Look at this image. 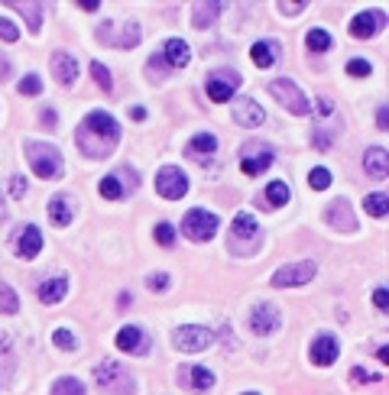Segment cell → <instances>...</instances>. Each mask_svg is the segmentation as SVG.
<instances>
[{"instance_id": "obj_1", "label": "cell", "mask_w": 389, "mask_h": 395, "mask_svg": "<svg viewBox=\"0 0 389 395\" xmlns=\"http://www.w3.org/2000/svg\"><path fill=\"white\" fill-rule=\"evenodd\" d=\"M78 139V146H82L84 156H91V159H104L114 152V146L120 143V127H117V120L104 110H95V114H88L82 120V127L75 133Z\"/></svg>"}, {"instance_id": "obj_2", "label": "cell", "mask_w": 389, "mask_h": 395, "mask_svg": "<svg viewBox=\"0 0 389 395\" xmlns=\"http://www.w3.org/2000/svg\"><path fill=\"white\" fill-rule=\"evenodd\" d=\"M95 383L104 389L107 395H133L137 392V383L126 376V369L117 360H104V363L95 366Z\"/></svg>"}, {"instance_id": "obj_3", "label": "cell", "mask_w": 389, "mask_h": 395, "mask_svg": "<svg viewBox=\"0 0 389 395\" xmlns=\"http://www.w3.org/2000/svg\"><path fill=\"white\" fill-rule=\"evenodd\" d=\"M26 159L39 179H55L62 172V152L49 143H26Z\"/></svg>"}, {"instance_id": "obj_4", "label": "cell", "mask_w": 389, "mask_h": 395, "mask_svg": "<svg viewBox=\"0 0 389 395\" xmlns=\"http://www.w3.org/2000/svg\"><path fill=\"white\" fill-rule=\"evenodd\" d=\"M182 230H185V236H189V240H195V243H205V240H211V236L221 230V217H218V214H211V211H205V207H195V211L185 214Z\"/></svg>"}, {"instance_id": "obj_5", "label": "cell", "mask_w": 389, "mask_h": 395, "mask_svg": "<svg viewBox=\"0 0 389 395\" xmlns=\"http://www.w3.org/2000/svg\"><path fill=\"white\" fill-rule=\"evenodd\" d=\"M269 91H273V97L285 107V110H289V114H298V117H305L308 110H312L305 91L295 85V81H289V78H276L273 85H269Z\"/></svg>"}, {"instance_id": "obj_6", "label": "cell", "mask_w": 389, "mask_h": 395, "mask_svg": "<svg viewBox=\"0 0 389 395\" xmlns=\"http://www.w3.org/2000/svg\"><path fill=\"white\" fill-rule=\"evenodd\" d=\"M318 272V266L312 263V259H302V263H289V266L276 269L273 272V282L276 289H295V285H305V282H312Z\"/></svg>"}, {"instance_id": "obj_7", "label": "cell", "mask_w": 389, "mask_h": 395, "mask_svg": "<svg viewBox=\"0 0 389 395\" xmlns=\"http://www.w3.org/2000/svg\"><path fill=\"white\" fill-rule=\"evenodd\" d=\"M211 341H214V334L208 327H201V324H182L179 331L172 334L175 350H182V353H198L205 347H211Z\"/></svg>"}, {"instance_id": "obj_8", "label": "cell", "mask_w": 389, "mask_h": 395, "mask_svg": "<svg viewBox=\"0 0 389 395\" xmlns=\"http://www.w3.org/2000/svg\"><path fill=\"white\" fill-rule=\"evenodd\" d=\"M156 192L162 194V198H169V201L185 198V192H189V179H185V172H182L179 165H162L159 175H156Z\"/></svg>"}, {"instance_id": "obj_9", "label": "cell", "mask_w": 389, "mask_h": 395, "mask_svg": "<svg viewBox=\"0 0 389 395\" xmlns=\"http://www.w3.org/2000/svg\"><path fill=\"white\" fill-rule=\"evenodd\" d=\"M237 88H240V75L227 68V72H218L214 78H208L205 91H208L211 101H218V104H221V101H231V94L237 91Z\"/></svg>"}, {"instance_id": "obj_10", "label": "cell", "mask_w": 389, "mask_h": 395, "mask_svg": "<svg viewBox=\"0 0 389 395\" xmlns=\"http://www.w3.org/2000/svg\"><path fill=\"white\" fill-rule=\"evenodd\" d=\"M328 224L334 227V230H341V234H350V230H357V217H354V211H350L348 201H331V207H328Z\"/></svg>"}, {"instance_id": "obj_11", "label": "cell", "mask_w": 389, "mask_h": 395, "mask_svg": "<svg viewBox=\"0 0 389 395\" xmlns=\"http://www.w3.org/2000/svg\"><path fill=\"white\" fill-rule=\"evenodd\" d=\"M250 327L253 334H273L276 327H279V311H276V305H256V308L250 311Z\"/></svg>"}, {"instance_id": "obj_12", "label": "cell", "mask_w": 389, "mask_h": 395, "mask_svg": "<svg viewBox=\"0 0 389 395\" xmlns=\"http://www.w3.org/2000/svg\"><path fill=\"white\" fill-rule=\"evenodd\" d=\"M234 120H237L240 127H263L266 110L256 104V101L243 97V101H237V104H234Z\"/></svg>"}, {"instance_id": "obj_13", "label": "cell", "mask_w": 389, "mask_h": 395, "mask_svg": "<svg viewBox=\"0 0 389 395\" xmlns=\"http://www.w3.org/2000/svg\"><path fill=\"white\" fill-rule=\"evenodd\" d=\"M312 363L315 366H331L337 360V341H334V334H321L315 343H312Z\"/></svg>"}, {"instance_id": "obj_14", "label": "cell", "mask_w": 389, "mask_h": 395, "mask_svg": "<svg viewBox=\"0 0 389 395\" xmlns=\"http://www.w3.org/2000/svg\"><path fill=\"white\" fill-rule=\"evenodd\" d=\"M379 26H383V13H360L354 20L348 23L350 36H357V39H370V36H377Z\"/></svg>"}, {"instance_id": "obj_15", "label": "cell", "mask_w": 389, "mask_h": 395, "mask_svg": "<svg viewBox=\"0 0 389 395\" xmlns=\"http://www.w3.org/2000/svg\"><path fill=\"white\" fill-rule=\"evenodd\" d=\"M114 341H117V347L126 350V353H140V350H146L149 347V337L140 331V327H120Z\"/></svg>"}, {"instance_id": "obj_16", "label": "cell", "mask_w": 389, "mask_h": 395, "mask_svg": "<svg viewBox=\"0 0 389 395\" xmlns=\"http://www.w3.org/2000/svg\"><path fill=\"white\" fill-rule=\"evenodd\" d=\"M53 75L59 85H75V78H78V65L68 52H55L53 55Z\"/></svg>"}, {"instance_id": "obj_17", "label": "cell", "mask_w": 389, "mask_h": 395, "mask_svg": "<svg viewBox=\"0 0 389 395\" xmlns=\"http://www.w3.org/2000/svg\"><path fill=\"white\" fill-rule=\"evenodd\" d=\"M162 59H166L172 68H185V65L191 62V49L185 39H169L166 45H162Z\"/></svg>"}, {"instance_id": "obj_18", "label": "cell", "mask_w": 389, "mask_h": 395, "mask_svg": "<svg viewBox=\"0 0 389 395\" xmlns=\"http://www.w3.org/2000/svg\"><path fill=\"white\" fill-rule=\"evenodd\" d=\"M65 292H68V282L62 276H53V278H46V282H39L36 295H39L42 305H55V301L65 298Z\"/></svg>"}, {"instance_id": "obj_19", "label": "cell", "mask_w": 389, "mask_h": 395, "mask_svg": "<svg viewBox=\"0 0 389 395\" xmlns=\"http://www.w3.org/2000/svg\"><path fill=\"white\" fill-rule=\"evenodd\" d=\"M221 13H224V3H218V0H205V3H195V10H191V23H195L198 30H208V26L218 20Z\"/></svg>"}, {"instance_id": "obj_20", "label": "cell", "mask_w": 389, "mask_h": 395, "mask_svg": "<svg viewBox=\"0 0 389 395\" xmlns=\"http://www.w3.org/2000/svg\"><path fill=\"white\" fill-rule=\"evenodd\" d=\"M42 250V234H39V227H23V234H20V240H17V256H23V259H32L36 253Z\"/></svg>"}, {"instance_id": "obj_21", "label": "cell", "mask_w": 389, "mask_h": 395, "mask_svg": "<svg viewBox=\"0 0 389 395\" xmlns=\"http://www.w3.org/2000/svg\"><path fill=\"white\" fill-rule=\"evenodd\" d=\"M363 169H367L370 179H386V172H389L386 150H383V146H373V150L363 152Z\"/></svg>"}, {"instance_id": "obj_22", "label": "cell", "mask_w": 389, "mask_h": 395, "mask_svg": "<svg viewBox=\"0 0 389 395\" xmlns=\"http://www.w3.org/2000/svg\"><path fill=\"white\" fill-rule=\"evenodd\" d=\"M72 198H65V194H55L53 201H49V221L55 227H68L72 224Z\"/></svg>"}, {"instance_id": "obj_23", "label": "cell", "mask_w": 389, "mask_h": 395, "mask_svg": "<svg viewBox=\"0 0 389 395\" xmlns=\"http://www.w3.org/2000/svg\"><path fill=\"white\" fill-rule=\"evenodd\" d=\"M214 152H218V136H211V133H198V136L189 143L191 159H211Z\"/></svg>"}, {"instance_id": "obj_24", "label": "cell", "mask_w": 389, "mask_h": 395, "mask_svg": "<svg viewBox=\"0 0 389 395\" xmlns=\"http://www.w3.org/2000/svg\"><path fill=\"white\" fill-rule=\"evenodd\" d=\"M269 162H273V150H269V146H260L256 156H243L240 169H243V175H260V172H266Z\"/></svg>"}, {"instance_id": "obj_25", "label": "cell", "mask_w": 389, "mask_h": 395, "mask_svg": "<svg viewBox=\"0 0 389 395\" xmlns=\"http://www.w3.org/2000/svg\"><path fill=\"white\" fill-rule=\"evenodd\" d=\"M7 7H13L17 13H23V17H26V26H30V32H39V26H42V7H39V3L13 0V3H7Z\"/></svg>"}, {"instance_id": "obj_26", "label": "cell", "mask_w": 389, "mask_h": 395, "mask_svg": "<svg viewBox=\"0 0 389 395\" xmlns=\"http://www.w3.org/2000/svg\"><path fill=\"white\" fill-rule=\"evenodd\" d=\"M182 376L189 379V389H195V392H208L211 385H214V373L205 369V366H191V369H185Z\"/></svg>"}, {"instance_id": "obj_27", "label": "cell", "mask_w": 389, "mask_h": 395, "mask_svg": "<svg viewBox=\"0 0 389 395\" xmlns=\"http://www.w3.org/2000/svg\"><path fill=\"white\" fill-rule=\"evenodd\" d=\"M256 234H260V227H256V217L247 211H240L237 217H234V240H256Z\"/></svg>"}, {"instance_id": "obj_28", "label": "cell", "mask_w": 389, "mask_h": 395, "mask_svg": "<svg viewBox=\"0 0 389 395\" xmlns=\"http://www.w3.org/2000/svg\"><path fill=\"white\" fill-rule=\"evenodd\" d=\"M250 59H253V65H256V68H273V62H276V45H273V43H253Z\"/></svg>"}, {"instance_id": "obj_29", "label": "cell", "mask_w": 389, "mask_h": 395, "mask_svg": "<svg viewBox=\"0 0 389 395\" xmlns=\"http://www.w3.org/2000/svg\"><path fill=\"white\" fill-rule=\"evenodd\" d=\"M126 194L124 182L117 179V175H107V179H101V198H107V201H120Z\"/></svg>"}, {"instance_id": "obj_30", "label": "cell", "mask_w": 389, "mask_h": 395, "mask_svg": "<svg viewBox=\"0 0 389 395\" xmlns=\"http://www.w3.org/2000/svg\"><path fill=\"white\" fill-rule=\"evenodd\" d=\"M266 207H283V204H289V185L285 182H269V188H266Z\"/></svg>"}, {"instance_id": "obj_31", "label": "cell", "mask_w": 389, "mask_h": 395, "mask_svg": "<svg viewBox=\"0 0 389 395\" xmlns=\"http://www.w3.org/2000/svg\"><path fill=\"white\" fill-rule=\"evenodd\" d=\"M140 36H143V32H140V23L137 20H126L124 32H120V39H117V45H120V49H133V45L140 43Z\"/></svg>"}, {"instance_id": "obj_32", "label": "cell", "mask_w": 389, "mask_h": 395, "mask_svg": "<svg viewBox=\"0 0 389 395\" xmlns=\"http://www.w3.org/2000/svg\"><path fill=\"white\" fill-rule=\"evenodd\" d=\"M305 43H308L312 52H328V49H331V32L328 30H312L305 36Z\"/></svg>"}, {"instance_id": "obj_33", "label": "cell", "mask_w": 389, "mask_h": 395, "mask_svg": "<svg viewBox=\"0 0 389 395\" xmlns=\"http://www.w3.org/2000/svg\"><path fill=\"white\" fill-rule=\"evenodd\" d=\"M17 308H20L17 292H13L7 282H0V311H3V314H17Z\"/></svg>"}, {"instance_id": "obj_34", "label": "cell", "mask_w": 389, "mask_h": 395, "mask_svg": "<svg viewBox=\"0 0 389 395\" xmlns=\"http://www.w3.org/2000/svg\"><path fill=\"white\" fill-rule=\"evenodd\" d=\"M363 207H367L370 217H386V192H379V194H367V201H363Z\"/></svg>"}, {"instance_id": "obj_35", "label": "cell", "mask_w": 389, "mask_h": 395, "mask_svg": "<svg viewBox=\"0 0 389 395\" xmlns=\"http://www.w3.org/2000/svg\"><path fill=\"white\" fill-rule=\"evenodd\" d=\"M53 395H84V385L75 379V376H65L53 385Z\"/></svg>"}, {"instance_id": "obj_36", "label": "cell", "mask_w": 389, "mask_h": 395, "mask_svg": "<svg viewBox=\"0 0 389 395\" xmlns=\"http://www.w3.org/2000/svg\"><path fill=\"white\" fill-rule=\"evenodd\" d=\"M308 185H312L315 192H325L328 185H331V172L321 169V165H318V169H312V172H308Z\"/></svg>"}, {"instance_id": "obj_37", "label": "cell", "mask_w": 389, "mask_h": 395, "mask_svg": "<svg viewBox=\"0 0 389 395\" xmlns=\"http://www.w3.org/2000/svg\"><path fill=\"white\" fill-rule=\"evenodd\" d=\"M153 236H156V243H159V246H172V243H175V227L162 221V224H156Z\"/></svg>"}, {"instance_id": "obj_38", "label": "cell", "mask_w": 389, "mask_h": 395, "mask_svg": "<svg viewBox=\"0 0 389 395\" xmlns=\"http://www.w3.org/2000/svg\"><path fill=\"white\" fill-rule=\"evenodd\" d=\"M91 75H95V81L104 88V91H114V78H111V72H107L101 62H91Z\"/></svg>"}, {"instance_id": "obj_39", "label": "cell", "mask_w": 389, "mask_h": 395, "mask_svg": "<svg viewBox=\"0 0 389 395\" xmlns=\"http://www.w3.org/2000/svg\"><path fill=\"white\" fill-rule=\"evenodd\" d=\"M0 39H3V43H17V39H20L17 23H10L7 17H0Z\"/></svg>"}, {"instance_id": "obj_40", "label": "cell", "mask_w": 389, "mask_h": 395, "mask_svg": "<svg viewBox=\"0 0 389 395\" xmlns=\"http://www.w3.org/2000/svg\"><path fill=\"white\" fill-rule=\"evenodd\" d=\"M53 343L59 347V350H75V347H78L75 337H72V331H65V327H59V331L53 334Z\"/></svg>"}, {"instance_id": "obj_41", "label": "cell", "mask_w": 389, "mask_h": 395, "mask_svg": "<svg viewBox=\"0 0 389 395\" xmlns=\"http://www.w3.org/2000/svg\"><path fill=\"white\" fill-rule=\"evenodd\" d=\"M146 285H149V292H166L169 285H172V278H169L166 272H153V276L146 278Z\"/></svg>"}, {"instance_id": "obj_42", "label": "cell", "mask_w": 389, "mask_h": 395, "mask_svg": "<svg viewBox=\"0 0 389 395\" xmlns=\"http://www.w3.org/2000/svg\"><path fill=\"white\" fill-rule=\"evenodd\" d=\"M373 68H370V62H363V59H350L348 62V75H354V78H367Z\"/></svg>"}, {"instance_id": "obj_43", "label": "cell", "mask_w": 389, "mask_h": 395, "mask_svg": "<svg viewBox=\"0 0 389 395\" xmlns=\"http://www.w3.org/2000/svg\"><path fill=\"white\" fill-rule=\"evenodd\" d=\"M39 91H42V81L36 75H26L20 81V94H39Z\"/></svg>"}, {"instance_id": "obj_44", "label": "cell", "mask_w": 389, "mask_h": 395, "mask_svg": "<svg viewBox=\"0 0 389 395\" xmlns=\"http://www.w3.org/2000/svg\"><path fill=\"white\" fill-rule=\"evenodd\" d=\"M10 194L13 198H23V194H26V179H23V175H13L10 179Z\"/></svg>"}, {"instance_id": "obj_45", "label": "cell", "mask_w": 389, "mask_h": 395, "mask_svg": "<svg viewBox=\"0 0 389 395\" xmlns=\"http://www.w3.org/2000/svg\"><path fill=\"white\" fill-rule=\"evenodd\" d=\"M386 301H389V295H386V285H379L377 292H373V305H377L383 314H386Z\"/></svg>"}, {"instance_id": "obj_46", "label": "cell", "mask_w": 389, "mask_h": 395, "mask_svg": "<svg viewBox=\"0 0 389 395\" xmlns=\"http://www.w3.org/2000/svg\"><path fill=\"white\" fill-rule=\"evenodd\" d=\"M315 110H318V114H321V117H328V114L334 110V104H331L328 97H318V101H315Z\"/></svg>"}, {"instance_id": "obj_47", "label": "cell", "mask_w": 389, "mask_h": 395, "mask_svg": "<svg viewBox=\"0 0 389 395\" xmlns=\"http://www.w3.org/2000/svg\"><path fill=\"white\" fill-rule=\"evenodd\" d=\"M350 379H357V383H379V376H367L363 369H350Z\"/></svg>"}, {"instance_id": "obj_48", "label": "cell", "mask_w": 389, "mask_h": 395, "mask_svg": "<svg viewBox=\"0 0 389 395\" xmlns=\"http://www.w3.org/2000/svg\"><path fill=\"white\" fill-rule=\"evenodd\" d=\"M279 10L289 13V17H295V13H302V10H305V3H279Z\"/></svg>"}, {"instance_id": "obj_49", "label": "cell", "mask_w": 389, "mask_h": 395, "mask_svg": "<svg viewBox=\"0 0 389 395\" xmlns=\"http://www.w3.org/2000/svg\"><path fill=\"white\" fill-rule=\"evenodd\" d=\"M379 130H386V120H389V110H386V104H383V107H379Z\"/></svg>"}, {"instance_id": "obj_50", "label": "cell", "mask_w": 389, "mask_h": 395, "mask_svg": "<svg viewBox=\"0 0 389 395\" xmlns=\"http://www.w3.org/2000/svg\"><path fill=\"white\" fill-rule=\"evenodd\" d=\"M315 146H318V150H328V146H331V139L321 136V133H315Z\"/></svg>"}, {"instance_id": "obj_51", "label": "cell", "mask_w": 389, "mask_h": 395, "mask_svg": "<svg viewBox=\"0 0 389 395\" xmlns=\"http://www.w3.org/2000/svg\"><path fill=\"white\" fill-rule=\"evenodd\" d=\"M42 123H46V127H55V114H53V110H42Z\"/></svg>"}, {"instance_id": "obj_52", "label": "cell", "mask_w": 389, "mask_h": 395, "mask_svg": "<svg viewBox=\"0 0 389 395\" xmlns=\"http://www.w3.org/2000/svg\"><path fill=\"white\" fill-rule=\"evenodd\" d=\"M130 117H133V120H146V110H143V107H133V110H130Z\"/></svg>"}, {"instance_id": "obj_53", "label": "cell", "mask_w": 389, "mask_h": 395, "mask_svg": "<svg viewBox=\"0 0 389 395\" xmlns=\"http://www.w3.org/2000/svg\"><path fill=\"white\" fill-rule=\"evenodd\" d=\"M7 221V204H3V198H0V224Z\"/></svg>"}, {"instance_id": "obj_54", "label": "cell", "mask_w": 389, "mask_h": 395, "mask_svg": "<svg viewBox=\"0 0 389 395\" xmlns=\"http://www.w3.org/2000/svg\"><path fill=\"white\" fill-rule=\"evenodd\" d=\"M243 395H256V392H243Z\"/></svg>"}]
</instances>
